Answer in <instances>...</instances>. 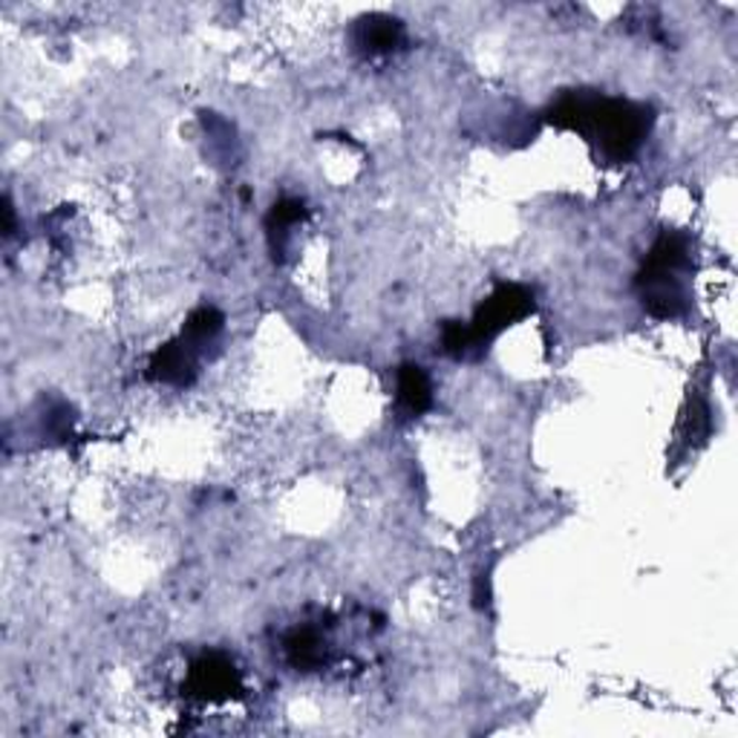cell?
I'll return each mask as SVG.
<instances>
[{"label": "cell", "instance_id": "1", "mask_svg": "<svg viewBox=\"0 0 738 738\" xmlns=\"http://www.w3.org/2000/svg\"><path fill=\"white\" fill-rule=\"evenodd\" d=\"M548 121L557 128L580 130L611 162H626L644 144L652 113L649 107L624 99H606L600 92H566L548 110Z\"/></svg>", "mask_w": 738, "mask_h": 738}, {"label": "cell", "instance_id": "2", "mask_svg": "<svg viewBox=\"0 0 738 738\" xmlns=\"http://www.w3.org/2000/svg\"><path fill=\"white\" fill-rule=\"evenodd\" d=\"M689 246L681 235H660L638 277L644 309L655 318H681L689 309Z\"/></svg>", "mask_w": 738, "mask_h": 738}, {"label": "cell", "instance_id": "3", "mask_svg": "<svg viewBox=\"0 0 738 738\" xmlns=\"http://www.w3.org/2000/svg\"><path fill=\"white\" fill-rule=\"evenodd\" d=\"M533 312V291L526 286L517 283H505L499 286L488 300H485L479 309H476V318L470 323V343H473L476 356H482L488 343L497 338L499 332H505L508 327H513L517 320H522L526 315Z\"/></svg>", "mask_w": 738, "mask_h": 738}, {"label": "cell", "instance_id": "4", "mask_svg": "<svg viewBox=\"0 0 738 738\" xmlns=\"http://www.w3.org/2000/svg\"><path fill=\"white\" fill-rule=\"evenodd\" d=\"M240 669L235 667V660H228L220 652L202 655L188 675V696L202 698V701H226V698L240 696Z\"/></svg>", "mask_w": 738, "mask_h": 738}, {"label": "cell", "instance_id": "5", "mask_svg": "<svg viewBox=\"0 0 738 738\" xmlns=\"http://www.w3.org/2000/svg\"><path fill=\"white\" fill-rule=\"evenodd\" d=\"M193 372H197V349L188 347L182 338L159 347L150 358V378H157V381L184 387V383H191Z\"/></svg>", "mask_w": 738, "mask_h": 738}, {"label": "cell", "instance_id": "6", "mask_svg": "<svg viewBox=\"0 0 738 738\" xmlns=\"http://www.w3.org/2000/svg\"><path fill=\"white\" fill-rule=\"evenodd\" d=\"M356 43L367 56H383L405 43V27L390 14H367L356 27Z\"/></svg>", "mask_w": 738, "mask_h": 738}, {"label": "cell", "instance_id": "7", "mask_svg": "<svg viewBox=\"0 0 738 738\" xmlns=\"http://www.w3.org/2000/svg\"><path fill=\"white\" fill-rule=\"evenodd\" d=\"M398 405L407 416H421L433 405V387L419 363H405L398 369Z\"/></svg>", "mask_w": 738, "mask_h": 738}, {"label": "cell", "instance_id": "8", "mask_svg": "<svg viewBox=\"0 0 738 738\" xmlns=\"http://www.w3.org/2000/svg\"><path fill=\"white\" fill-rule=\"evenodd\" d=\"M286 655H289L291 667L315 669L323 664V640L315 629H295L286 638Z\"/></svg>", "mask_w": 738, "mask_h": 738}, {"label": "cell", "instance_id": "9", "mask_svg": "<svg viewBox=\"0 0 738 738\" xmlns=\"http://www.w3.org/2000/svg\"><path fill=\"white\" fill-rule=\"evenodd\" d=\"M303 217H306V208H303V202H298V199H280V202H275V208H271V213H269V237H271V249H275V255H283L286 237L291 235L289 228L298 226Z\"/></svg>", "mask_w": 738, "mask_h": 738}, {"label": "cell", "instance_id": "10", "mask_svg": "<svg viewBox=\"0 0 738 738\" xmlns=\"http://www.w3.org/2000/svg\"><path fill=\"white\" fill-rule=\"evenodd\" d=\"M220 329L222 315L217 312V309H211V306H202V309H197L191 318L184 320V329L179 338L199 352V347H206L208 341H213V338L220 335Z\"/></svg>", "mask_w": 738, "mask_h": 738}, {"label": "cell", "instance_id": "11", "mask_svg": "<svg viewBox=\"0 0 738 738\" xmlns=\"http://www.w3.org/2000/svg\"><path fill=\"white\" fill-rule=\"evenodd\" d=\"M441 349L453 358H476L473 343H470V329L459 320H448L441 329Z\"/></svg>", "mask_w": 738, "mask_h": 738}, {"label": "cell", "instance_id": "12", "mask_svg": "<svg viewBox=\"0 0 738 738\" xmlns=\"http://www.w3.org/2000/svg\"><path fill=\"white\" fill-rule=\"evenodd\" d=\"M476 609H485L490 604V586H488V575H482L476 580V591H473Z\"/></svg>", "mask_w": 738, "mask_h": 738}]
</instances>
